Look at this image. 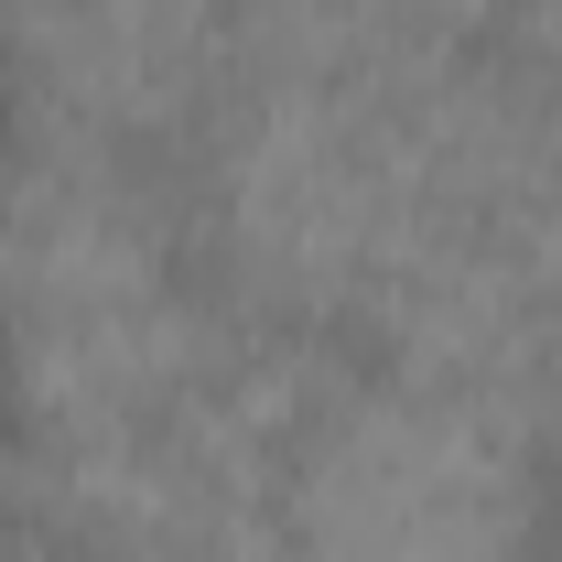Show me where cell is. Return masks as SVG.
<instances>
[{
    "label": "cell",
    "mask_w": 562,
    "mask_h": 562,
    "mask_svg": "<svg viewBox=\"0 0 562 562\" xmlns=\"http://www.w3.org/2000/svg\"><path fill=\"white\" fill-rule=\"evenodd\" d=\"M541 497L530 412L379 368L336 379L249 530L281 562H541Z\"/></svg>",
    "instance_id": "obj_1"
},
{
    "label": "cell",
    "mask_w": 562,
    "mask_h": 562,
    "mask_svg": "<svg viewBox=\"0 0 562 562\" xmlns=\"http://www.w3.org/2000/svg\"><path fill=\"white\" fill-rule=\"evenodd\" d=\"M173 562H281L260 530H238V541H206V552H173Z\"/></svg>",
    "instance_id": "obj_2"
}]
</instances>
